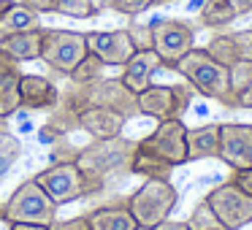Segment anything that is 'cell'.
Listing matches in <instances>:
<instances>
[{
	"mask_svg": "<svg viewBox=\"0 0 252 230\" xmlns=\"http://www.w3.org/2000/svg\"><path fill=\"white\" fill-rule=\"evenodd\" d=\"M136 146L138 141H130L125 136L103 138V141L93 138V144L76 149L73 163L82 168V173L95 187V195H103L111 184L130 176V163H133V154H136Z\"/></svg>",
	"mask_w": 252,
	"mask_h": 230,
	"instance_id": "obj_1",
	"label": "cell"
},
{
	"mask_svg": "<svg viewBox=\"0 0 252 230\" xmlns=\"http://www.w3.org/2000/svg\"><path fill=\"white\" fill-rule=\"evenodd\" d=\"M174 71L179 73L187 84H192L198 95H203V98H209V100H217V103L228 106V109H239V98H236L233 89H230L228 68L214 62L203 49H190L174 65Z\"/></svg>",
	"mask_w": 252,
	"mask_h": 230,
	"instance_id": "obj_2",
	"label": "cell"
},
{
	"mask_svg": "<svg viewBox=\"0 0 252 230\" xmlns=\"http://www.w3.org/2000/svg\"><path fill=\"white\" fill-rule=\"evenodd\" d=\"M176 203H179V192L168 179H147L130 198H125L127 211L141 228H155L165 222Z\"/></svg>",
	"mask_w": 252,
	"mask_h": 230,
	"instance_id": "obj_3",
	"label": "cell"
},
{
	"mask_svg": "<svg viewBox=\"0 0 252 230\" xmlns=\"http://www.w3.org/2000/svg\"><path fill=\"white\" fill-rule=\"evenodd\" d=\"M3 219L11 222H30V225H52L57 219V203L44 192L35 179H28L11 192L3 203Z\"/></svg>",
	"mask_w": 252,
	"mask_h": 230,
	"instance_id": "obj_4",
	"label": "cell"
},
{
	"mask_svg": "<svg viewBox=\"0 0 252 230\" xmlns=\"http://www.w3.org/2000/svg\"><path fill=\"white\" fill-rule=\"evenodd\" d=\"M33 179L44 187V192L57 203V206L95 195V187L90 184V179L82 173V168H79L73 160H55L49 168L38 171Z\"/></svg>",
	"mask_w": 252,
	"mask_h": 230,
	"instance_id": "obj_5",
	"label": "cell"
},
{
	"mask_svg": "<svg viewBox=\"0 0 252 230\" xmlns=\"http://www.w3.org/2000/svg\"><path fill=\"white\" fill-rule=\"evenodd\" d=\"M192 98H195V87L187 82L149 84L144 92H138V114L152 116L158 122L182 119V114L192 106Z\"/></svg>",
	"mask_w": 252,
	"mask_h": 230,
	"instance_id": "obj_6",
	"label": "cell"
},
{
	"mask_svg": "<svg viewBox=\"0 0 252 230\" xmlns=\"http://www.w3.org/2000/svg\"><path fill=\"white\" fill-rule=\"evenodd\" d=\"M87 35L76 30H57V28H44V46H41V60L52 71L68 73L87 57Z\"/></svg>",
	"mask_w": 252,
	"mask_h": 230,
	"instance_id": "obj_7",
	"label": "cell"
},
{
	"mask_svg": "<svg viewBox=\"0 0 252 230\" xmlns=\"http://www.w3.org/2000/svg\"><path fill=\"white\" fill-rule=\"evenodd\" d=\"M152 35H155V52H158L163 68L174 71V65L195 49V30L190 22L182 19H158L152 22Z\"/></svg>",
	"mask_w": 252,
	"mask_h": 230,
	"instance_id": "obj_8",
	"label": "cell"
},
{
	"mask_svg": "<svg viewBox=\"0 0 252 230\" xmlns=\"http://www.w3.org/2000/svg\"><path fill=\"white\" fill-rule=\"evenodd\" d=\"M203 201L209 203V208L214 211V217L220 219L225 230H241L244 225L252 222V198L244 195L230 181H222L220 187H214Z\"/></svg>",
	"mask_w": 252,
	"mask_h": 230,
	"instance_id": "obj_9",
	"label": "cell"
},
{
	"mask_svg": "<svg viewBox=\"0 0 252 230\" xmlns=\"http://www.w3.org/2000/svg\"><path fill=\"white\" fill-rule=\"evenodd\" d=\"M138 146H141L144 152H152L155 157L171 163L174 168L182 163H190V160H187V127L182 119L158 122L155 133H149L147 138H141Z\"/></svg>",
	"mask_w": 252,
	"mask_h": 230,
	"instance_id": "obj_10",
	"label": "cell"
},
{
	"mask_svg": "<svg viewBox=\"0 0 252 230\" xmlns=\"http://www.w3.org/2000/svg\"><path fill=\"white\" fill-rule=\"evenodd\" d=\"M84 89V109L87 106H106V109L120 111L122 116L138 114V95L130 92L120 79H100L95 84H82Z\"/></svg>",
	"mask_w": 252,
	"mask_h": 230,
	"instance_id": "obj_11",
	"label": "cell"
},
{
	"mask_svg": "<svg viewBox=\"0 0 252 230\" xmlns=\"http://www.w3.org/2000/svg\"><path fill=\"white\" fill-rule=\"evenodd\" d=\"M87 35V49L90 55H95L106 68L114 65V68H122L133 55V41L127 35V28L125 30H93V33H84Z\"/></svg>",
	"mask_w": 252,
	"mask_h": 230,
	"instance_id": "obj_12",
	"label": "cell"
},
{
	"mask_svg": "<svg viewBox=\"0 0 252 230\" xmlns=\"http://www.w3.org/2000/svg\"><path fill=\"white\" fill-rule=\"evenodd\" d=\"M230 171L252 168V125H220V157Z\"/></svg>",
	"mask_w": 252,
	"mask_h": 230,
	"instance_id": "obj_13",
	"label": "cell"
},
{
	"mask_svg": "<svg viewBox=\"0 0 252 230\" xmlns=\"http://www.w3.org/2000/svg\"><path fill=\"white\" fill-rule=\"evenodd\" d=\"M125 122H127V116H122L120 111H114V109H106V106H87V109L79 114V130L90 133L95 141H103V138L122 136Z\"/></svg>",
	"mask_w": 252,
	"mask_h": 230,
	"instance_id": "obj_14",
	"label": "cell"
},
{
	"mask_svg": "<svg viewBox=\"0 0 252 230\" xmlns=\"http://www.w3.org/2000/svg\"><path fill=\"white\" fill-rule=\"evenodd\" d=\"M19 95H22V109L28 111H49L60 100L57 84L46 76H35V73H22Z\"/></svg>",
	"mask_w": 252,
	"mask_h": 230,
	"instance_id": "obj_15",
	"label": "cell"
},
{
	"mask_svg": "<svg viewBox=\"0 0 252 230\" xmlns=\"http://www.w3.org/2000/svg\"><path fill=\"white\" fill-rule=\"evenodd\" d=\"M163 68V62H160V57H158V52L155 49H149V52H136V55L130 57V60L122 65V76H120V82L125 84L130 92H144V89L152 84V79H155V73Z\"/></svg>",
	"mask_w": 252,
	"mask_h": 230,
	"instance_id": "obj_16",
	"label": "cell"
},
{
	"mask_svg": "<svg viewBox=\"0 0 252 230\" xmlns=\"http://www.w3.org/2000/svg\"><path fill=\"white\" fill-rule=\"evenodd\" d=\"M41 46H44V28L0 35V52H6V55L17 62L41 60Z\"/></svg>",
	"mask_w": 252,
	"mask_h": 230,
	"instance_id": "obj_17",
	"label": "cell"
},
{
	"mask_svg": "<svg viewBox=\"0 0 252 230\" xmlns=\"http://www.w3.org/2000/svg\"><path fill=\"white\" fill-rule=\"evenodd\" d=\"M90 230H136L138 222L133 219V214L127 211L125 201L122 203H106L98 206L87 214Z\"/></svg>",
	"mask_w": 252,
	"mask_h": 230,
	"instance_id": "obj_18",
	"label": "cell"
},
{
	"mask_svg": "<svg viewBox=\"0 0 252 230\" xmlns=\"http://www.w3.org/2000/svg\"><path fill=\"white\" fill-rule=\"evenodd\" d=\"M220 157V125H201L187 130V160Z\"/></svg>",
	"mask_w": 252,
	"mask_h": 230,
	"instance_id": "obj_19",
	"label": "cell"
},
{
	"mask_svg": "<svg viewBox=\"0 0 252 230\" xmlns=\"http://www.w3.org/2000/svg\"><path fill=\"white\" fill-rule=\"evenodd\" d=\"M41 28V14L28 8L25 3H11L3 19H0V35H11V33H25V30Z\"/></svg>",
	"mask_w": 252,
	"mask_h": 230,
	"instance_id": "obj_20",
	"label": "cell"
},
{
	"mask_svg": "<svg viewBox=\"0 0 252 230\" xmlns=\"http://www.w3.org/2000/svg\"><path fill=\"white\" fill-rule=\"evenodd\" d=\"M130 173L144 176V179H171L174 165L155 157L152 152H144L141 146H136V154H133V163H130Z\"/></svg>",
	"mask_w": 252,
	"mask_h": 230,
	"instance_id": "obj_21",
	"label": "cell"
},
{
	"mask_svg": "<svg viewBox=\"0 0 252 230\" xmlns=\"http://www.w3.org/2000/svg\"><path fill=\"white\" fill-rule=\"evenodd\" d=\"M19 82H22V71L0 73V116H6V119L22 109Z\"/></svg>",
	"mask_w": 252,
	"mask_h": 230,
	"instance_id": "obj_22",
	"label": "cell"
},
{
	"mask_svg": "<svg viewBox=\"0 0 252 230\" xmlns=\"http://www.w3.org/2000/svg\"><path fill=\"white\" fill-rule=\"evenodd\" d=\"M233 19H239V17H236V11L230 8L228 0H203V6H201V25L203 28L222 30Z\"/></svg>",
	"mask_w": 252,
	"mask_h": 230,
	"instance_id": "obj_23",
	"label": "cell"
},
{
	"mask_svg": "<svg viewBox=\"0 0 252 230\" xmlns=\"http://www.w3.org/2000/svg\"><path fill=\"white\" fill-rule=\"evenodd\" d=\"M203 52H206V55L212 57L214 62H220V65H225V68H230L233 62H239V49H236L233 33H220V35H214V38L209 41L206 46H203Z\"/></svg>",
	"mask_w": 252,
	"mask_h": 230,
	"instance_id": "obj_24",
	"label": "cell"
},
{
	"mask_svg": "<svg viewBox=\"0 0 252 230\" xmlns=\"http://www.w3.org/2000/svg\"><path fill=\"white\" fill-rule=\"evenodd\" d=\"M103 71H106L103 62H100L95 55H90V52H87V57H84V60L79 62L71 73H68V82H71V84H95V82L103 79Z\"/></svg>",
	"mask_w": 252,
	"mask_h": 230,
	"instance_id": "obj_25",
	"label": "cell"
},
{
	"mask_svg": "<svg viewBox=\"0 0 252 230\" xmlns=\"http://www.w3.org/2000/svg\"><path fill=\"white\" fill-rule=\"evenodd\" d=\"M55 14L71 17V19H93L100 14V8L95 6V0H57Z\"/></svg>",
	"mask_w": 252,
	"mask_h": 230,
	"instance_id": "obj_26",
	"label": "cell"
},
{
	"mask_svg": "<svg viewBox=\"0 0 252 230\" xmlns=\"http://www.w3.org/2000/svg\"><path fill=\"white\" fill-rule=\"evenodd\" d=\"M19 157H22V144H19V138H14L11 133H0V179H3V173Z\"/></svg>",
	"mask_w": 252,
	"mask_h": 230,
	"instance_id": "obj_27",
	"label": "cell"
},
{
	"mask_svg": "<svg viewBox=\"0 0 252 230\" xmlns=\"http://www.w3.org/2000/svg\"><path fill=\"white\" fill-rule=\"evenodd\" d=\"M187 228L190 230H225L222 225H220V219L214 217V211L209 208L206 201H201L195 208H192L190 219H187Z\"/></svg>",
	"mask_w": 252,
	"mask_h": 230,
	"instance_id": "obj_28",
	"label": "cell"
},
{
	"mask_svg": "<svg viewBox=\"0 0 252 230\" xmlns=\"http://www.w3.org/2000/svg\"><path fill=\"white\" fill-rule=\"evenodd\" d=\"M228 73H230V89H233L236 98H241V92L252 84V62L239 60L228 68Z\"/></svg>",
	"mask_w": 252,
	"mask_h": 230,
	"instance_id": "obj_29",
	"label": "cell"
},
{
	"mask_svg": "<svg viewBox=\"0 0 252 230\" xmlns=\"http://www.w3.org/2000/svg\"><path fill=\"white\" fill-rule=\"evenodd\" d=\"M127 35L133 41V49L136 52H149L155 49V35H152V25H130Z\"/></svg>",
	"mask_w": 252,
	"mask_h": 230,
	"instance_id": "obj_30",
	"label": "cell"
},
{
	"mask_svg": "<svg viewBox=\"0 0 252 230\" xmlns=\"http://www.w3.org/2000/svg\"><path fill=\"white\" fill-rule=\"evenodd\" d=\"M155 6V0H111V11L125 14V17H136V14H144L147 8Z\"/></svg>",
	"mask_w": 252,
	"mask_h": 230,
	"instance_id": "obj_31",
	"label": "cell"
},
{
	"mask_svg": "<svg viewBox=\"0 0 252 230\" xmlns=\"http://www.w3.org/2000/svg\"><path fill=\"white\" fill-rule=\"evenodd\" d=\"M233 41H236V49H239V60L252 62V30H236Z\"/></svg>",
	"mask_w": 252,
	"mask_h": 230,
	"instance_id": "obj_32",
	"label": "cell"
},
{
	"mask_svg": "<svg viewBox=\"0 0 252 230\" xmlns=\"http://www.w3.org/2000/svg\"><path fill=\"white\" fill-rule=\"evenodd\" d=\"M230 184L239 187L244 195L252 198V168H244V171H230Z\"/></svg>",
	"mask_w": 252,
	"mask_h": 230,
	"instance_id": "obj_33",
	"label": "cell"
},
{
	"mask_svg": "<svg viewBox=\"0 0 252 230\" xmlns=\"http://www.w3.org/2000/svg\"><path fill=\"white\" fill-rule=\"evenodd\" d=\"M49 230H90L87 214L84 217H73V219H55L49 225Z\"/></svg>",
	"mask_w": 252,
	"mask_h": 230,
	"instance_id": "obj_34",
	"label": "cell"
},
{
	"mask_svg": "<svg viewBox=\"0 0 252 230\" xmlns=\"http://www.w3.org/2000/svg\"><path fill=\"white\" fill-rule=\"evenodd\" d=\"M22 3L38 14H55L57 11V0H22Z\"/></svg>",
	"mask_w": 252,
	"mask_h": 230,
	"instance_id": "obj_35",
	"label": "cell"
},
{
	"mask_svg": "<svg viewBox=\"0 0 252 230\" xmlns=\"http://www.w3.org/2000/svg\"><path fill=\"white\" fill-rule=\"evenodd\" d=\"M230 8L236 11V17H247V14H252V0H228Z\"/></svg>",
	"mask_w": 252,
	"mask_h": 230,
	"instance_id": "obj_36",
	"label": "cell"
},
{
	"mask_svg": "<svg viewBox=\"0 0 252 230\" xmlns=\"http://www.w3.org/2000/svg\"><path fill=\"white\" fill-rule=\"evenodd\" d=\"M152 230H190L187 228V222H179V219H165V222H160V225H155Z\"/></svg>",
	"mask_w": 252,
	"mask_h": 230,
	"instance_id": "obj_37",
	"label": "cell"
},
{
	"mask_svg": "<svg viewBox=\"0 0 252 230\" xmlns=\"http://www.w3.org/2000/svg\"><path fill=\"white\" fill-rule=\"evenodd\" d=\"M11 230H49V225H30V222H11Z\"/></svg>",
	"mask_w": 252,
	"mask_h": 230,
	"instance_id": "obj_38",
	"label": "cell"
},
{
	"mask_svg": "<svg viewBox=\"0 0 252 230\" xmlns=\"http://www.w3.org/2000/svg\"><path fill=\"white\" fill-rule=\"evenodd\" d=\"M239 109H252V84L241 92V98H239Z\"/></svg>",
	"mask_w": 252,
	"mask_h": 230,
	"instance_id": "obj_39",
	"label": "cell"
},
{
	"mask_svg": "<svg viewBox=\"0 0 252 230\" xmlns=\"http://www.w3.org/2000/svg\"><path fill=\"white\" fill-rule=\"evenodd\" d=\"M11 3H14V0H0V19H3V14L11 8Z\"/></svg>",
	"mask_w": 252,
	"mask_h": 230,
	"instance_id": "obj_40",
	"label": "cell"
},
{
	"mask_svg": "<svg viewBox=\"0 0 252 230\" xmlns=\"http://www.w3.org/2000/svg\"><path fill=\"white\" fill-rule=\"evenodd\" d=\"M0 133H8V119L6 116H0Z\"/></svg>",
	"mask_w": 252,
	"mask_h": 230,
	"instance_id": "obj_41",
	"label": "cell"
},
{
	"mask_svg": "<svg viewBox=\"0 0 252 230\" xmlns=\"http://www.w3.org/2000/svg\"><path fill=\"white\" fill-rule=\"evenodd\" d=\"M160 3H174V0H155V6H160Z\"/></svg>",
	"mask_w": 252,
	"mask_h": 230,
	"instance_id": "obj_42",
	"label": "cell"
},
{
	"mask_svg": "<svg viewBox=\"0 0 252 230\" xmlns=\"http://www.w3.org/2000/svg\"><path fill=\"white\" fill-rule=\"evenodd\" d=\"M136 230H152V228H141V225H138V228Z\"/></svg>",
	"mask_w": 252,
	"mask_h": 230,
	"instance_id": "obj_43",
	"label": "cell"
},
{
	"mask_svg": "<svg viewBox=\"0 0 252 230\" xmlns=\"http://www.w3.org/2000/svg\"><path fill=\"white\" fill-rule=\"evenodd\" d=\"M0 219H3V203H0Z\"/></svg>",
	"mask_w": 252,
	"mask_h": 230,
	"instance_id": "obj_44",
	"label": "cell"
}]
</instances>
